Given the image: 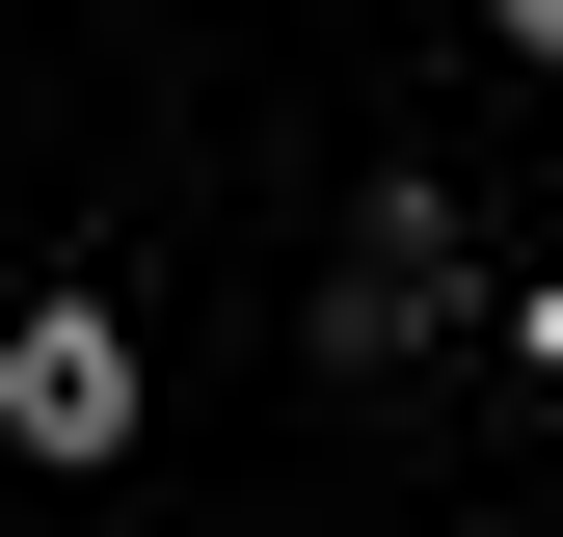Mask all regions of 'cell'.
<instances>
[{"label":"cell","instance_id":"6da1fadb","mask_svg":"<svg viewBox=\"0 0 563 537\" xmlns=\"http://www.w3.org/2000/svg\"><path fill=\"white\" fill-rule=\"evenodd\" d=\"M0 430H27V457H108V430H134V350H108L81 296H54L27 350H0Z\"/></svg>","mask_w":563,"mask_h":537},{"label":"cell","instance_id":"7a4b0ae2","mask_svg":"<svg viewBox=\"0 0 563 537\" xmlns=\"http://www.w3.org/2000/svg\"><path fill=\"white\" fill-rule=\"evenodd\" d=\"M510 28H537V54H563V0H510Z\"/></svg>","mask_w":563,"mask_h":537}]
</instances>
